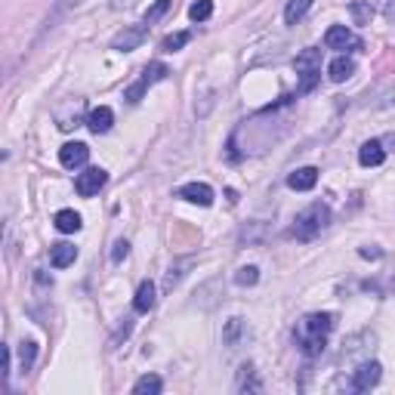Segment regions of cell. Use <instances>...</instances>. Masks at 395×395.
<instances>
[{
    "label": "cell",
    "mask_w": 395,
    "mask_h": 395,
    "mask_svg": "<svg viewBox=\"0 0 395 395\" xmlns=\"http://www.w3.org/2000/svg\"><path fill=\"white\" fill-rule=\"evenodd\" d=\"M133 309H136L139 315H146L155 309V284L151 281H142L136 288V297H133Z\"/></svg>",
    "instance_id": "obj_15"
},
{
    "label": "cell",
    "mask_w": 395,
    "mask_h": 395,
    "mask_svg": "<svg viewBox=\"0 0 395 395\" xmlns=\"http://www.w3.org/2000/svg\"><path fill=\"white\" fill-rule=\"evenodd\" d=\"M367 4H371L374 10H380L386 22H395V0H367Z\"/></svg>",
    "instance_id": "obj_27"
},
{
    "label": "cell",
    "mask_w": 395,
    "mask_h": 395,
    "mask_svg": "<svg viewBox=\"0 0 395 395\" xmlns=\"http://www.w3.org/2000/svg\"><path fill=\"white\" fill-rule=\"evenodd\" d=\"M327 223H331V207L322 204V201H315V204H309L297 220H293L290 235L297 241H312L327 229Z\"/></svg>",
    "instance_id": "obj_2"
},
{
    "label": "cell",
    "mask_w": 395,
    "mask_h": 395,
    "mask_svg": "<svg viewBox=\"0 0 395 395\" xmlns=\"http://www.w3.org/2000/svg\"><path fill=\"white\" fill-rule=\"evenodd\" d=\"M334 324H337V318L331 312H312L306 315L302 322L297 324V331H293V337H297V346L306 358H315L324 352V343H327V334L334 331Z\"/></svg>",
    "instance_id": "obj_1"
},
{
    "label": "cell",
    "mask_w": 395,
    "mask_h": 395,
    "mask_svg": "<svg viewBox=\"0 0 395 395\" xmlns=\"http://www.w3.org/2000/svg\"><path fill=\"white\" fill-rule=\"evenodd\" d=\"M112 124H114V112L108 105H99V108H93V112H90V117H87V127L96 133H108L112 130Z\"/></svg>",
    "instance_id": "obj_12"
},
{
    "label": "cell",
    "mask_w": 395,
    "mask_h": 395,
    "mask_svg": "<svg viewBox=\"0 0 395 395\" xmlns=\"http://www.w3.org/2000/svg\"><path fill=\"white\" fill-rule=\"evenodd\" d=\"M358 161H361V167H380V164L386 161V148H383V142H380V139L365 142V146L358 148Z\"/></svg>",
    "instance_id": "obj_11"
},
{
    "label": "cell",
    "mask_w": 395,
    "mask_h": 395,
    "mask_svg": "<svg viewBox=\"0 0 395 395\" xmlns=\"http://www.w3.org/2000/svg\"><path fill=\"white\" fill-rule=\"evenodd\" d=\"M127 254H130V244H127V241H114V250H112V259H114V263H121V259H127Z\"/></svg>",
    "instance_id": "obj_28"
},
{
    "label": "cell",
    "mask_w": 395,
    "mask_h": 395,
    "mask_svg": "<svg viewBox=\"0 0 395 395\" xmlns=\"http://www.w3.org/2000/svg\"><path fill=\"white\" fill-rule=\"evenodd\" d=\"M146 37H148V25L146 22L130 25V28H124L121 35L112 40V49H117V53H130V49H136V47L146 44Z\"/></svg>",
    "instance_id": "obj_6"
},
{
    "label": "cell",
    "mask_w": 395,
    "mask_h": 395,
    "mask_svg": "<svg viewBox=\"0 0 395 395\" xmlns=\"http://www.w3.org/2000/svg\"><path fill=\"white\" fill-rule=\"evenodd\" d=\"M161 389H164V383H161V377H155V374H146L133 383V395H158Z\"/></svg>",
    "instance_id": "obj_18"
},
{
    "label": "cell",
    "mask_w": 395,
    "mask_h": 395,
    "mask_svg": "<svg viewBox=\"0 0 395 395\" xmlns=\"http://www.w3.org/2000/svg\"><path fill=\"white\" fill-rule=\"evenodd\" d=\"M90 161V148L83 146V142H65L62 148H59V164L69 167V170H78Z\"/></svg>",
    "instance_id": "obj_9"
},
{
    "label": "cell",
    "mask_w": 395,
    "mask_h": 395,
    "mask_svg": "<svg viewBox=\"0 0 395 395\" xmlns=\"http://www.w3.org/2000/svg\"><path fill=\"white\" fill-rule=\"evenodd\" d=\"M352 16H355V25H367L371 22V16H374V6L367 4V0H352Z\"/></svg>",
    "instance_id": "obj_24"
},
{
    "label": "cell",
    "mask_w": 395,
    "mask_h": 395,
    "mask_svg": "<svg viewBox=\"0 0 395 395\" xmlns=\"http://www.w3.org/2000/svg\"><path fill=\"white\" fill-rule=\"evenodd\" d=\"M235 389H238V392H244V389L259 392V389H263V383L257 380V374H254V367H250V365H244L238 371V383H235Z\"/></svg>",
    "instance_id": "obj_20"
},
{
    "label": "cell",
    "mask_w": 395,
    "mask_h": 395,
    "mask_svg": "<svg viewBox=\"0 0 395 395\" xmlns=\"http://www.w3.org/2000/svg\"><path fill=\"white\" fill-rule=\"evenodd\" d=\"M35 358H37V343L25 340L22 346H19V361H22V374H28V371H31V365H35Z\"/></svg>",
    "instance_id": "obj_23"
},
{
    "label": "cell",
    "mask_w": 395,
    "mask_h": 395,
    "mask_svg": "<svg viewBox=\"0 0 395 395\" xmlns=\"http://www.w3.org/2000/svg\"><path fill=\"white\" fill-rule=\"evenodd\" d=\"M74 259H78V247L69 244V241H59V244L49 247V263H53L56 269H65L71 266Z\"/></svg>",
    "instance_id": "obj_14"
},
{
    "label": "cell",
    "mask_w": 395,
    "mask_h": 395,
    "mask_svg": "<svg viewBox=\"0 0 395 395\" xmlns=\"http://www.w3.org/2000/svg\"><path fill=\"white\" fill-rule=\"evenodd\" d=\"M105 182H108V173L102 167H90V170H83L78 179H74V189H78L81 198H93V195H99V189H102Z\"/></svg>",
    "instance_id": "obj_5"
},
{
    "label": "cell",
    "mask_w": 395,
    "mask_h": 395,
    "mask_svg": "<svg viewBox=\"0 0 395 395\" xmlns=\"http://www.w3.org/2000/svg\"><path fill=\"white\" fill-rule=\"evenodd\" d=\"M170 6H173V0H155V4H151L148 10H146V16H142V22H146L148 28H151V25H155L158 19H164V16L170 13Z\"/></svg>",
    "instance_id": "obj_21"
},
{
    "label": "cell",
    "mask_w": 395,
    "mask_h": 395,
    "mask_svg": "<svg viewBox=\"0 0 395 395\" xmlns=\"http://www.w3.org/2000/svg\"><path fill=\"white\" fill-rule=\"evenodd\" d=\"M293 69H297V74H300L297 93H309V90L318 83V78H322V49L309 47V49H302V53H297Z\"/></svg>",
    "instance_id": "obj_3"
},
{
    "label": "cell",
    "mask_w": 395,
    "mask_h": 395,
    "mask_svg": "<svg viewBox=\"0 0 395 395\" xmlns=\"http://www.w3.org/2000/svg\"><path fill=\"white\" fill-rule=\"evenodd\" d=\"M315 182H318V170H315V167H300V170H293L288 176V186L293 191H309V189H315Z\"/></svg>",
    "instance_id": "obj_13"
},
{
    "label": "cell",
    "mask_w": 395,
    "mask_h": 395,
    "mask_svg": "<svg viewBox=\"0 0 395 395\" xmlns=\"http://www.w3.org/2000/svg\"><path fill=\"white\" fill-rule=\"evenodd\" d=\"M167 74H170V69H167L164 62H151L146 71H142V78L136 81V83H130L127 90H124V99L127 102H139L142 96H146V90L151 87V83H158V81H164Z\"/></svg>",
    "instance_id": "obj_4"
},
{
    "label": "cell",
    "mask_w": 395,
    "mask_h": 395,
    "mask_svg": "<svg viewBox=\"0 0 395 395\" xmlns=\"http://www.w3.org/2000/svg\"><path fill=\"white\" fill-rule=\"evenodd\" d=\"M176 198L189 201V204H198V207H210L213 204V189L207 182H189V186H182L176 191Z\"/></svg>",
    "instance_id": "obj_10"
},
{
    "label": "cell",
    "mask_w": 395,
    "mask_h": 395,
    "mask_svg": "<svg viewBox=\"0 0 395 395\" xmlns=\"http://www.w3.org/2000/svg\"><path fill=\"white\" fill-rule=\"evenodd\" d=\"M189 16H191V22H207L213 16V0H195L189 6Z\"/></svg>",
    "instance_id": "obj_22"
},
{
    "label": "cell",
    "mask_w": 395,
    "mask_h": 395,
    "mask_svg": "<svg viewBox=\"0 0 395 395\" xmlns=\"http://www.w3.org/2000/svg\"><path fill=\"white\" fill-rule=\"evenodd\" d=\"M53 223H56V229H59V232L71 235V232H78V229H81V213H74V210H59Z\"/></svg>",
    "instance_id": "obj_19"
},
{
    "label": "cell",
    "mask_w": 395,
    "mask_h": 395,
    "mask_svg": "<svg viewBox=\"0 0 395 395\" xmlns=\"http://www.w3.org/2000/svg\"><path fill=\"white\" fill-rule=\"evenodd\" d=\"M352 74H355V62H352L349 56H337L331 62V69H327V78H331L334 83H343V81H349Z\"/></svg>",
    "instance_id": "obj_16"
},
{
    "label": "cell",
    "mask_w": 395,
    "mask_h": 395,
    "mask_svg": "<svg viewBox=\"0 0 395 395\" xmlns=\"http://www.w3.org/2000/svg\"><path fill=\"white\" fill-rule=\"evenodd\" d=\"M386 142H389V146H395V133H392V136H386Z\"/></svg>",
    "instance_id": "obj_30"
},
{
    "label": "cell",
    "mask_w": 395,
    "mask_h": 395,
    "mask_svg": "<svg viewBox=\"0 0 395 395\" xmlns=\"http://www.w3.org/2000/svg\"><path fill=\"white\" fill-rule=\"evenodd\" d=\"M324 44H327V49H361V40L346 25H331L324 35Z\"/></svg>",
    "instance_id": "obj_7"
},
{
    "label": "cell",
    "mask_w": 395,
    "mask_h": 395,
    "mask_svg": "<svg viewBox=\"0 0 395 395\" xmlns=\"http://www.w3.org/2000/svg\"><path fill=\"white\" fill-rule=\"evenodd\" d=\"M83 0H56V10L65 13V10H74V6H81Z\"/></svg>",
    "instance_id": "obj_29"
},
{
    "label": "cell",
    "mask_w": 395,
    "mask_h": 395,
    "mask_svg": "<svg viewBox=\"0 0 395 395\" xmlns=\"http://www.w3.org/2000/svg\"><path fill=\"white\" fill-rule=\"evenodd\" d=\"M380 377H383V367L377 365V361H365L358 371H352V389H355V392L374 389V386L380 383Z\"/></svg>",
    "instance_id": "obj_8"
},
{
    "label": "cell",
    "mask_w": 395,
    "mask_h": 395,
    "mask_svg": "<svg viewBox=\"0 0 395 395\" xmlns=\"http://www.w3.org/2000/svg\"><path fill=\"white\" fill-rule=\"evenodd\" d=\"M312 4H315V0H290V4L284 6V22H288V25H297L302 16L312 10Z\"/></svg>",
    "instance_id": "obj_17"
},
{
    "label": "cell",
    "mask_w": 395,
    "mask_h": 395,
    "mask_svg": "<svg viewBox=\"0 0 395 395\" xmlns=\"http://www.w3.org/2000/svg\"><path fill=\"white\" fill-rule=\"evenodd\" d=\"M259 281V269L257 266H244L235 272V284H241V288H254V284Z\"/></svg>",
    "instance_id": "obj_26"
},
{
    "label": "cell",
    "mask_w": 395,
    "mask_h": 395,
    "mask_svg": "<svg viewBox=\"0 0 395 395\" xmlns=\"http://www.w3.org/2000/svg\"><path fill=\"white\" fill-rule=\"evenodd\" d=\"M191 40V31H176V35H170V37H164V44H161V49L164 53H176V49H182Z\"/></svg>",
    "instance_id": "obj_25"
}]
</instances>
